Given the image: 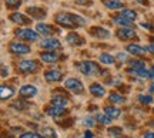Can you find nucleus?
<instances>
[{"mask_svg": "<svg viewBox=\"0 0 154 138\" xmlns=\"http://www.w3.org/2000/svg\"><path fill=\"white\" fill-rule=\"evenodd\" d=\"M36 30H37L40 34H43V36H50V34H53V33H56V32H57L54 27L47 26V24H44V23H40V24H37Z\"/></svg>", "mask_w": 154, "mask_h": 138, "instance_id": "12", "label": "nucleus"}, {"mask_svg": "<svg viewBox=\"0 0 154 138\" xmlns=\"http://www.w3.org/2000/svg\"><path fill=\"white\" fill-rule=\"evenodd\" d=\"M11 107H13V108H16V110H19V111H23V110H26V108H27L29 104L20 100V101H14V103L11 104Z\"/></svg>", "mask_w": 154, "mask_h": 138, "instance_id": "27", "label": "nucleus"}, {"mask_svg": "<svg viewBox=\"0 0 154 138\" xmlns=\"http://www.w3.org/2000/svg\"><path fill=\"white\" fill-rule=\"evenodd\" d=\"M153 70H154V67H153Z\"/></svg>", "mask_w": 154, "mask_h": 138, "instance_id": "45", "label": "nucleus"}, {"mask_svg": "<svg viewBox=\"0 0 154 138\" xmlns=\"http://www.w3.org/2000/svg\"><path fill=\"white\" fill-rule=\"evenodd\" d=\"M77 66H79V70L83 74H86V76H91V74L99 71V66L94 61H83V63L77 64Z\"/></svg>", "mask_w": 154, "mask_h": 138, "instance_id": "3", "label": "nucleus"}, {"mask_svg": "<svg viewBox=\"0 0 154 138\" xmlns=\"http://www.w3.org/2000/svg\"><path fill=\"white\" fill-rule=\"evenodd\" d=\"M9 51L11 54H16V56H20V54H27L30 53V47L23 43H11L9 46Z\"/></svg>", "mask_w": 154, "mask_h": 138, "instance_id": "7", "label": "nucleus"}, {"mask_svg": "<svg viewBox=\"0 0 154 138\" xmlns=\"http://www.w3.org/2000/svg\"><path fill=\"white\" fill-rule=\"evenodd\" d=\"M141 27H146V28H151V26H150L149 23H141Z\"/></svg>", "mask_w": 154, "mask_h": 138, "instance_id": "41", "label": "nucleus"}, {"mask_svg": "<svg viewBox=\"0 0 154 138\" xmlns=\"http://www.w3.org/2000/svg\"><path fill=\"white\" fill-rule=\"evenodd\" d=\"M121 16H124L127 17V19H130V20H134L136 17H137V13L134 10H130V9H126V10H123V13H121Z\"/></svg>", "mask_w": 154, "mask_h": 138, "instance_id": "29", "label": "nucleus"}, {"mask_svg": "<svg viewBox=\"0 0 154 138\" xmlns=\"http://www.w3.org/2000/svg\"><path fill=\"white\" fill-rule=\"evenodd\" d=\"M100 61H101L103 64H107V66H110V64H114L116 58L113 57V56L107 54V53H103V54L100 56Z\"/></svg>", "mask_w": 154, "mask_h": 138, "instance_id": "24", "label": "nucleus"}, {"mask_svg": "<svg viewBox=\"0 0 154 138\" xmlns=\"http://www.w3.org/2000/svg\"><path fill=\"white\" fill-rule=\"evenodd\" d=\"M37 94V88L34 86H23L20 88V95L24 97V98H30V97H34Z\"/></svg>", "mask_w": 154, "mask_h": 138, "instance_id": "9", "label": "nucleus"}, {"mask_svg": "<svg viewBox=\"0 0 154 138\" xmlns=\"http://www.w3.org/2000/svg\"><path fill=\"white\" fill-rule=\"evenodd\" d=\"M109 100H110L111 103H116V104H121V103H124V97L120 95V94L117 93H111L109 95Z\"/></svg>", "mask_w": 154, "mask_h": 138, "instance_id": "26", "label": "nucleus"}, {"mask_svg": "<svg viewBox=\"0 0 154 138\" xmlns=\"http://www.w3.org/2000/svg\"><path fill=\"white\" fill-rule=\"evenodd\" d=\"M119 60H127V54H124V53H120V54H119Z\"/></svg>", "mask_w": 154, "mask_h": 138, "instance_id": "39", "label": "nucleus"}, {"mask_svg": "<svg viewBox=\"0 0 154 138\" xmlns=\"http://www.w3.org/2000/svg\"><path fill=\"white\" fill-rule=\"evenodd\" d=\"M10 20L13 23H17V24H29L30 23V20L24 14H22V13H13V14H10Z\"/></svg>", "mask_w": 154, "mask_h": 138, "instance_id": "15", "label": "nucleus"}, {"mask_svg": "<svg viewBox=\"0 0 154 138\" xmlns=\"http://www.w3.org/2000/svg\"><path fill=\"white\" fill-rule=\"evenodd\" d=\"M90 33L93 34L94 37H99V39H107V37H110V33L101 27H91L90 28Z\"/></svg>", "mask_w": 154, "mask_h": 138, "instance_id": "16", "label": "nucleus"}, {"mask_svg": "<svg viewBox=\"0 0 154 138\" xmlns=\"http://www.w3.org/2000/svg\"><path fill=\"white\" fill-rule=\"evenodd\" d=\"M42 135H44V137H54L56 133L54 130H51V128H44V130H42Z\"/></svg>", "mask_w": 154, "mask_h": 138, "instance_id": "33", "label": "nucleus"}, {"mask_svg": "<svg viewBox=\"0 0 154 138\" xmlns=\"http://www.w3.org/2000/svg\"><path fill=\"white\" fill-rule=\"evenodd\" d=\"M5 3L9 9H17L22 4V0H5Z\"/></svg>", "mask_w": 154, "mask_h": 138, "instance_id": "31", "label": "nucleus"}, {"mask_svg": "<svg viewBox=\"0 0 154 138\" xmlns=\"http://www.w3.org/2000/svg\"><path fill=\"white\" fill-rule=\"evenodd\" d=\"M14 95V90L11 87H7V86H2L0 88V98L2 100H9Z\"/></svg>", "mask_w": 154, "mask_h": 138, "instance_id": "20", "label": "nucleus"}, {"mask_svg": "<svg viewBox=\"0 0 154 138\" xmlns=\"http://www.w3.org/2000/svg\"><path fill=\"white\" fill-rule=\"evenodd\" d=\"M27 13L34 19H44L46 17V11L43 9H40V7H29Z\"/></svg>", "mask_w": 154, "mask_h": 138, "instance_id": "18", "label": "nucleus"}, {"mask_svg": "<svg viewBox=\"0 0 154 138\" xmlns=\"http://www.w3.org/2000/svg\"><path fill=\"white\" fill-rule=\"evenodd\" d=\"M150 91L154 94V84H151V86H150Z\"/></svg>", "mask_w": 154, "mask_h": 138, "instance_id": "42", "label": "nucleus"}, {"mask_svg": "<svg viewBox=\"0 0 154 138\" xmlns=\"http://www.w3.org/2000/svg\"><path fill=\"white\" fill-rule=\"evenodd\" d=\"M138 3H144V4H147V2H146V0H137Z\"/></svg>", "mask_w": 154, "mask_h": 138, "instance_id": "43", "label": "nucleus"}, {"mask_svg": "<svg viewBox=\"0 0 154 138\" xmlns=\"http://www.w3.org/2000/svg\"><path fill=\"white\" fill-rule=\"evenodd\" d=\"M19 70L23 73H36L38 70V63L34 60H24L19 64Z\"/></svg>", "mask_w": 154, "mask_h": 138, "instance_id": "5", "label": "nucleus"}, {"mask_svg": "<svg viewBox=\"0 0 154 138\" xmlns=\"http://www.w3.org/2000/svg\"><path fill=\"white\" fill-rule=\"evenodd\" d=\"M67 41H69V44L72 46H82L84 43V40L79 36L77 33H70L67 36Z\"/></svg>", "mask_w": 154, "mask_h": 138, "instance_id": "21", "label": "nucleus"}, {"mask_svg": "<svg viewBox=\"0 0 154 138\" xmlns=\"http://www.w3.org/2000/svg\"><path fill=\"white\" fill-rule=\"evenodd\" d=\"M56 22L66 28H74L77 26H83L86 20L80 16L72 14V13H59L56 16Z\"/></svg>", "mask_w": 154, "mask_h": 138, "instance_id": "1", "label": "nucleus"}, {"mask_svg": "<svg viewBox=\"0 0 154 138\" xmlns=\"http://www.w3.org/2000/svg\"><path fill=\"white\" fill-rule=\"evenodd\" d=\"M20 138H36V134L33 133H24L20 135Z\"/></svg>", "mask_w": 154, "mask_h": 138, "instance_id": "36", "label": "nucleus"}, {"mask_svg": "<svg viewBox=\"0 0 154 138\" xmlns=\"http://www.w3.org/2000/svg\"><path fill=\"white\" fill-rule=\"evenodd\" d=\"M127 51L131 53L133 56H141V54H144L146 51H149V50L141 47V46H138V44H128L127 46Z\"/></svg>", "mask_w": 154, "mask_h": 138, "instance_id": "17", "label": "nucleus"}, {"mask_svg": "<svg viewBox=\"0 0 154 138\" xmlns=\"http://www.w3.org/2000/svg\"><path fill=\"white\" fill-rule=\"evenodd\" d=\"M77 4H90V2L88 0H76Z\"/></svg>", "mask_w": 154, "mask_h": 138, "instance_id": "37", "label": "nucleus"}, {"mask_svg": "<svg viewBox=\"0 0 154 138\" xmlns=\"http://www.w3.org/2000/svg\"><path fill=\"white\" fill-rule=\"evenodd\" d=\"M138 101L141 103V104H144V105H147V104H151V101H153V98L150 97V95H138Z\"/></svg>", "mask_w": 154, "mask_h": 138, "instance_id": "32", "label": "nucleus"}, {"mask_svg": "<svg viewBox=\"0 0 154 138\" xmlns=\"http://www.w3.org/2000/svg\"><path fill=\"white\" fill-rule=\"evenodd\" d=\"M104 6L109 9H113V10H119V9H123L124 4L120 0H104Z\"/></svg>", "mask_w": 154, "mask_h": 138, "instance_id": "22", "label": "nucleus"}, {"mask_svg": "<svg viewBox=\"0 0 154 138\" xmlns=\"http://www.w3.org/2000/svg\"><path fill=\"white\" fill-rule=\"evenodd\" d=\"M61 77H63V74L59 70H50V71L44 73V78L47 81H59V80H61Z\"/></svg>", "mask_w": 154, "mask_h": 138, "instance_id": "13", "label": "nucleus"}, {"mask_svg": "<svg viewBox=\"0 0 154 138\" xmlns=\"http://www.w3.org/2000/svg\"><path fill=\"white\" fill-rule=\"evenodd\" d=\"M120 112L121 111L119 108H114V107H107L104 110V114H107L109 117L111 118H117V117H120Z\"/></svg>", "mask_w": 154, "mask_h": 138, "instance_id": "25", "label": "nucleus"}, {"mask_svg": "<svg viewBox=\"0 0 154 138\" xmlns=\"http://www.w3.org/2000/svg\"><path fill=\"white\" fill-rule=\"evenodd\" d=\"M109 134H110V135H120L121 128H110V130H109Z\"/></svg>", "mask_w": 154, "mask_h": 138, "instance_id": "35", "label": "nucleus"}, {"mask_svg": "<svg viewBox=\"0 0 154 138\" xmlns=\"http://www.w3.org/2000/svg\"><path fill=\"white\" fill-rule=\"evenodd\" d=\"M90 93L93 94L94 97H103V95L106 94V90H104V87H103V86L94 83V84H91V86H90Z\"/></svg>", "mask_w": 154, "mask_h": 138, "instance_id": "19", "label": "nucleus"}, {"mask_svg": "<svg viewBox=\"0 0 154 138\" xmlns=\"http://www.w3.org/2000/svg\"><path fill=\"white\" fill-rule=\"evenodd\" d=\"M114 22L117 23V24L124 26V27H130V26H131V23H133L130 19H127V17H124V16H117V17H114Z\"/></svg>", "mask_w": 154, "mask_h": 138, "instance_id": "23", "label": "nucleus"}, {"mask_svg": "<svg viewBox=\"0 0 154 138\" xmlns=\"http://www.w3.org/2000/svg\"><path fill=\"white\" fill-rule=\"evenodd\" d=\"M117 36H119V39L121 40H131V39H136V32L131 30V28L128 27H124V28H120L119 32H117Z\"/></svg>", "mask_w": 154, "mask_h": 138, "instance_id": "8", "label": "nucleus"}, {"mask_svg": "<svg viewBox=\"0 0 154 138\" xmlns=\"http://www.w3.org/2000/svg\"><path fill=\"white\" fill-rule=\"evenodd\" d=\"M143 137L144 138H154V133H144Z\"/></svg>", "mask_w": 154, "mask_h": 138, "instance_id": "38", "label": "nucleus"}, {"mask_svg": "<svg viewBox=\"0 0 154 138\" xmlns=\"http://www.w3.org/2000/svg\"><path fill=\"white\" fill-rule=\"evenodd\" d=\"M14 34L19 39L26 40V41H36L38 39V32H34L32 28H20V30H16Z\"/></svg>", "mask_w": 154, "mask_h": 138, "instance_id": "2", "label": "nucleus"}, {"mask_svg": "<svg viewBox=\"0 0 154 138\" xmlns=\"http://www.w3.org/2000/svg\"><path fill=\"white\" fill-rule=\"evenodd\" d=\"M40 58L44 63H54L60 58V54H57L54 51H46V53H42L40 54Z\"/></svg>", "mask_w": 154, "mask_h": 138, "instance_id": "10", "label": "nucleus"}, {"mask_svg": "<svg viewBox=\"0 0 154 138\" xmlns=\"http://www.w3.org/2000/svg\"><path fill=\"white\" fill-rule=\"evenodd\" d=\"M46 112L49 114L50 117H53V118H57V117H61L66 114V110L64 108H60V107H49V108H46Z\"/></svg>", "mask_w": 154, "mask_h": 138, "instance_id": "14", "label": "nucleus"}, {"mask_svg": "<svg viewBox=\"0 0 154 138\" xmlns=\"http://www.w3.org/2000/svg\"><path fill=\"white\" fill-rule=\"evenodd\" d=\"M83 125H86V127H88V128H91V127H94L96 124H94V120H93V118H86V120H83Z\"/></svg>", "mask_w": 154, "mask_h": 138, "instance_id": "34", "label": "nucleus"}, {"mask_svg": "<svg viewBox=\"0 0 154 138\" xmlns=\"http://www.w3.org/2000/svg\"><path fill=\"white\" fill-rule=\"evenodd\" d=\"M130 66L133 67V70H141V68L146 67V64L141 60H131L130 61Z\"/></svg>", "mask_w": 154, "mask_h": 138, "instance_id": "28", "label": "nucleus"}, {"mask_svg": "<svg viewBox=\"0 0 154 138\" xmlns=\"http://www.w3.org/2000/svg\"><path fill=\"white\" fill-rule=\"evenodd\" d=\"M36 138H44V137H42V135H36Z\"/></svg>", "mask_w": 154, "mask_h": 138, "instance_id": "44", "label": "nucleus"}, {"mask_svg": "<svg viewBox=\"0 0 154 138\" xmlns=\"http://www.w3.org/2000/svg\"><path fill=\"white\" fill-rule=\"evenodd\" d=\"M40 47L44 50H49V51H54V50L60 49L61 44L59 40L56 39H51V37H47V39H44L40 41Z\"/></svg>", "mask_w": 154, "mask_h": 138, "instance_id": "6", "label": "nucleus"}, {"mask_svg": "<svg viewBox=\"0 0 154 138\" xmlns=\"http://www.w3.org/2000/svg\"><path fill=\"white\" fill-rule=\"evenodd\" d=\"M51 104L54 105V107H60V108H64L67 104H69V100L66 97H63L60 94H56L51 97Z\"/></svg>", "mask_w": 154, "mask_h": 138, "instance_id": "11", "label": "nucleus"}, {"mask_svg": "<svg viewBox=\"0 0 154 138\" xmlns=\"http://www.w3.org/2000/svg\"><path fill=\"white\" fill-rule=\"evenodd\" d=\"M64 86H66L69 90H72L73 93H77V94H82L83 90H84V86L80 80L77 78H67L64 81Z\"/></svg>", "mask_w": 154, "mask_h": 138, "instance_id": "4", "label": "nucleus"}, {"mask_svg": "<svg viewBox=\"0 0 154 138\" xmlns=\"http://www.w3.org/2000/svg\"><path fill=\"white\" fill-rule=\"evenodd\" d=\"M84 138H93V134L90 133V131H86L84 133Z\"/></svg>", "mask_w": 154, "mask_h": 138, "instance_id": "40", "label": "nucleus"}, {"mask_svg": "<svg viewBox=\"0 0 154 138\" xmlns=\"http://www.w3.org/2000/svg\"><path fill=\"white\" fill-rule=\"evenodd\" d=\"M97 120H99V122H101V124H106V125H109V124H111V117H109L107 114H99L97 116Z\"/></svg>", "mask_w": 154, "mask_h": 138, "instance_id": "30", "label": "nucleus"}]
</instances>
